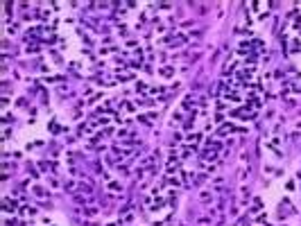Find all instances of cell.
I'll return each mask as SVG.
<instances>
[{
  "mask_svg": "<svg viewBox=\"0 0 301 226\" xmlns=\"http://www.w3.org/2000/svg\"><path fill=\"white\" fill-rule=\"evenodd\" d=\"M158 75H161L163 79H170V77H174V68H172V66H165V68L158 70Z\"/></svg>",
  "mask_w": 301,
  "mask_h": 226,
  "instance_id": "1",
  "label": "cell"
}]
</instances>
